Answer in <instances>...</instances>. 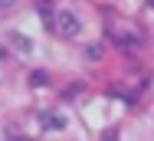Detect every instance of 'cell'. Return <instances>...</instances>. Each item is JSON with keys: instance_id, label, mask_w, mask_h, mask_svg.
Masks as SVG:
<instances>
[{"instance_id": "52a82bcc", "label": "cell", "mask_w": 154, "mask_h": 141, "mask_svg": "<svg viewBox=\"0 0 154 141\" xmlns=\"http://www.w3.org/2000/svg\"><path fill=\"white\" fill-rule=\"evenodd\" d=\"M10 3H13V0H0V7H10Z\"/></svg>"}, {"instance_id": "3957f363", "label": "cell", "mask_w": 154, "mask_h": 141, "mask_svg": "<svg viewBox=\"0 0 154 141\" xmlns=\"http://www.w3.org/2000/svg\"><path fill=\"white\" fill-rule=\"evenodd\" d=\"M43 125H46L49 131H59V128H66V118L56 115V112H46V115H43Z\"/></svg>"}, {"instance_id": "8992f818", "label": "cell", "mask_w": 154, "mask_h": 141, "mask_svg": "<svg viewBox=\"0 0 154 141\" xmlns=\"http://www.w3.org/2000/svg\"><path fill=\"white\" fill-rule=\"evenodd\" d=\"M46 82V72H33V85H43Z\"/></svg>"}, {"instance_id": "6da1fadb", "label": "cell", "mask_w": 154, "mask_h": 141, "mask_svg": "<svg viewBox=\"0 0 154 141\" xmlns=\"http://www.w3.org/2000/svg\"><path fill=\"white\" fill-rule=\"evenodd\" d=\"M108 36L122 46V49H131V53H138V49H144V39L138 36V33H131V30H108Z\"/></svg>"}, {"instance_id": "7a4b0ae2", "label": "cell", "mask_w": 154, "mask_h": 141, "mask_svg": "<svg viewBox=\"0 0 154 141\" xmlns=\"http://www.w3.org/2000/svg\"><path fill=\"white\" fill-rule=\"evenodd\" d=\"M56 30H59L62 36H75V33H79V17H72V13H59V17H56Z\"/></svg>"}, {"instance_id": "ba28073f", "label": "cell", "mask_w": 154, "mask_h": 141, "mask_svg": "<svg viewBox=\"0 0 154 141\" xmlns=\"http://www.w3.org/2000/svg\"><path fill=\"white\" fill-rule=\"evenodd\" d=\"M13 141H30V138H13Z\"/></svg>"}, {"instance_id": "9c48e42d", "label": "cell", "mask_w": 154, "mask_h": 141, "mask_svg": "<svg viewBox=\"0 0 154 141\" xmlns=\"http://www.w3.org/2000/svg\"><path fill=\"white\" fill-rule=\"evenodd\" d=\"M148 3H151V7H154V0H148Z\"/></svg>"}, {"instance_id": "5b68a950", "label": "cell", "mask_w": 154, "mask_h": 141, "mask_svg": "<svg viewBox=\"0 0 154 141\" xmlns=\"http://www.w3.org/2000/svg\"><path fill=\"white\" fill-rule=\"evenodd\" d=\"M98 56H102L98 46H85V59H98Z\"/></svg>"}, {"instance_id": "277c9868", "label": "cell", "mask_w": 154, "mask_h": 141, "mask_svg": "<svg viewBox=\"0 0 154 141\" xmlns=\"http://www.w3.org/2000/svg\"><path fill=\"white\" fill-rule=\"evenodd\" d=\"M10 43L20 46V53H30V39H26V36H10Z\"/></svg>"}]
</instances>
